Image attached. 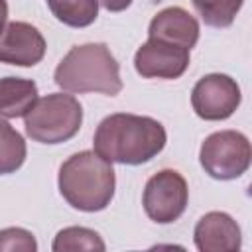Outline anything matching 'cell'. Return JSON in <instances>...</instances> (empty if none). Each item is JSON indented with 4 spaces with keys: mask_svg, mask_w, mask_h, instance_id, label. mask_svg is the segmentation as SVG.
Wrapping results in <instances>:
<instances>
[{
    "mask_svg": "<svg viewBox=\"0 0 252 252\" xmlns=\"http://www.w3.org/2000/svg\"><path fill=\"white\" fill-rule=\"evenodd\" d=\"M83 124V106L73 94L51 93L33 102L24 114L26 134L39 144H63Z\"/></svg>",
    "mask_w": 252,
    "mask_h": 252,
    "instance_id": "4",
    "label": "cell"
},
{
    "mask_svg": "<svg viewBox=\"0 0 252 252\" xmlns=\"http://www.w3.org/2000/svg\"><path fill=\"white\" fill-rule=\"evenodd\" d=\"M240 100L238 83L224 73L201 77L191 91V106L203 120H226L240 106Z\"/></svg>",
    "mask_w": 252,
    "mask_h": 252,
    "instance_id": "7",
    "label": "cell"
},
{
    "mask_svg": "<svg viewBox=\"0 0 252 252\" xmlns=\"http://www.w3.org/2000/svg\"><path fill=\"white\" fill-rule=\"evenodd\" d=\"M98 4L108 12H122L132 4V0H98Z\"/></svg>",
    "mask_w": 252,
    "mask_h": 252,
    "instance_id": "18",
    "label": "cell"
},
{
    "mask_svg": "<svg viewBox=\"0 0 252 252\" xmlns=\"http://www.w3.org/2000/svg\"><path fill=\"white\" fill-rule=\"evenodd\" d=\"M26 142L22 134L0 118V175L18 171L26 161Z\"/></svg>",
    "mask_w": 252,
    "mask_h": 252,
    "instance_id": "14",
    "label": "cell"
},
{
    "mask_svg": "<svg viewBox=\"0 0 252 252\" xmlns=\"http://www.w3.org/2000/svg\"><path fill=\"white\" fill-rule=\"evenodd\" d=\"M199 22L187 10L179 6H169L158 12L148 28V35L152 39H161L185 49H193L199 41Z\"/></svg>",
    "mask_w": 252,
    "mask_h": 252,
    "instance_id": "11",
    "label": "cell"
},
{
    "mask_svg": "<svg viewBox=\"0 0 252 252\" xmlns=\"http://www.w3.org/2000/svg\"><path fill=\"white\" fill-rule=\"evenodd\" d=\"M250 142L238 130H220L205 138L199 150V161L213 179H236L250 167Z\"/></svg>",
    "mask_w": 252,
    "mask_h": 252,
    "instance_id": "5",
    "label": "cell"
},
{
    "mask_svg": "<svg viewBox=\"0 0 252 252\" xmlns=\"http://www.w3.org/2000/svg\"><path fill=\"white\" fill-rule=\"evenodd\" d=\"M57 185L59 193L73 209L98 213L110 205L116 177L110 161L102 159L96 152L85 150L61 163Z\"/></svg>",
    "mask_w": 252,
    "mask_h": 252,
    "instance_id": "2",
    "label": "cell"
},
{
    "mask_svg": "<svg viewBox=\"0 0 252 252\" xmlns=\"http://www.w3.org/2000/svg\"><path fill=\"white\" fill-rule=\"evenodd\" d=\"M45 37L28 22H10L0 32V63L33 67L45 55Z\"/></svg>",
    "mask_w": 252,
    "mask_h": 252,
    "instance_id": "9",
    "label": "cell"
},
{
    "mask_svg": "<svg viewBox=\"0 0 252 252\" xmlns=\"http://www.w3.org/2000/svg\"><path fill=\"white\" fill-rule=\"evenodd\" d=\"M189 203V187L185 177L175 169H161L154 173L142 195L146 215L158 224H169L177 220Z\"/></svg>",
    "mask_w": 252,
    "mask_h": 252,
    "instance_id": "6",
    "label": "cell"
},
{
    "mask_svg": "<svg viewBox=\"0 0 252 252\" xmlns=\"http://www.w3.org/2000/svg\"><path fill=\"white\" fill-rule=\"evenodd\" d=\"M201 20L211 28H228L244 0H191Z\"/></svg>",
    "mask_w": 252,
    "mask_h": 252,
    "instance_id": "16",
    "label": "cell"
},
{
    "mask_svg": "<svg viewBox=\"0 0 252 252\" xmlns=\"http://www.w3.org/2000/svg\"><path fill=\"white\" fill-rule=\"evenodd\" d=\"M37 100V85L32 79L4 77L0 79V116L20 118Z\"/></svg>",
    "mask_w": 252,
    "mask_h": 252,
    "instance_id": "12",
    "label": "cell"
},
{
    "mask_svg": "<svg viewBox=\"0 0 252 252\" xmlns=\"http://www.w3.org/2000/svg\"><path fill=\"white\" fill-rule=\"evenodd\" d=\"M167 142L165 128L152 116L116 112L100 120L93 144L94 152L122 165H142L154 159Z\"/></svg>",
    "mask_w": 252,
    "mask_h": 252,
    "instance_id": "1",
    "label": "cell"
},
{
    "mask_svg": "<svg viewBox=\"0 0 252 252\" xmlns=\"http://www.w3.org/2000/svg\"><path fill=\"white\" fill-rule=\"evenodd\" d=\"M37 242L33 234L20 226L0 230V252H35Z\"/></svg>",
    "mask_w": 252,
    "mask_h": 252,
    "instance_id": "17",
    "label": "cell"
},
{
    "mask_svg": "<svg viewBox=\"0 0 252 252\" xmlns=\"http://www.w3.org/2000/svg\"><path fill=\"white\" fill-rule=\"evenodd\" d=\"M189 67V49L161 41L148 39L134 55V69L144 79H179Z\"/></svg>",
    "mask_w": 252,
    "mask_h": 252,
    "instance_id": "8",
    "label": "cell"
},
{
    "mask_svg": "<svg viewBox=\"0 0 252 252\" xmlns=\"http://www.w3.org/2000/svg\"><path fill=\"white\" fill-rule=\"evenodd\" d=\"M53 252H71V250H106V244L98 236V232L85 226H67L57 232L53 244Z\"/></svg>",
    "mask_w": 252,
    "mask_h": 252,
    "instance_id": "15",
    "label": "cell"
},
{
    "mask_svg": "<svg viewBox=\"0 0 252 252\" xmlns=\"http://www.w3.org/2000/svg\"><path fill=\"white\" fill-rule=\"evenodd\" d=\"M53 81L67 93H100L106 96H116L124 87L120 65L106 43L71 47L55 67Z\"/></svg>",
    "mask_w": 252,
    "mask_h": 252,
    "instance_id": "3",
    "label": "cell"
},
{
    "mask_svg": "<svg viewBox=\"0 0 252 252\" xmlns=\"http://www.w3.org/2000/svg\"><path fill=\"white\" fill-rule=\"evenodd\" d=\"M6 20H8V2L6 0H0V32L6 26Z\"/></svg>",
    "mask_w": 252,
    "mask_h": 252,
    "instance_id": "19",
    "label": "cell"
},
{
    "mask_svg": "<svg viewBox=\"0 0 252 252\" xmlns=\"http://www.w3.org/2000/svg\"><path fill=\"white\" fill-rule=\"evenodd\" d=\"M47 6L69 28H87L98 16V0H47Z\"/></svg>",
    "mask_w": 252,
    "mask_h": 252,
    "instance_id": "13",
    "label": "cell"
},
{
    "mask_svg": "<svg viewBox=\"0 0 252 252\" xmlns=\"http://www.w3.org/2000/svg\"><path fill=\"white\" fill-rule=\"evenodd\" d=\"M193 240L201 252H234L242 244V232L230 215L211 211L197 220Z\"/></svg>",
    "mask_w": 252,
    "mask_h": 252,
    "instance_id": "10",
    "label": "cell"
}]
</instances>
